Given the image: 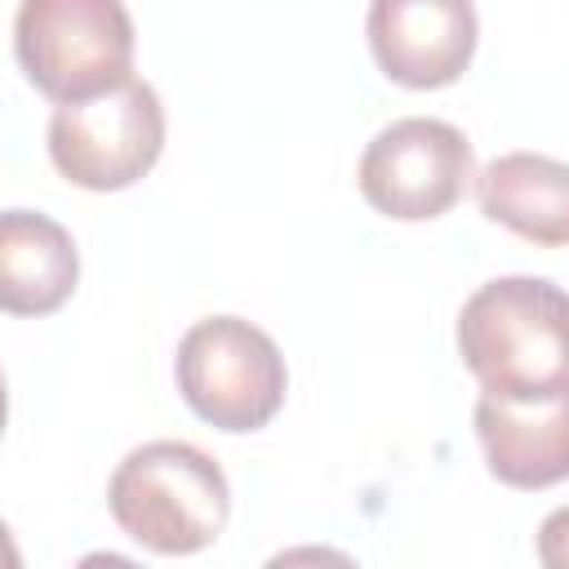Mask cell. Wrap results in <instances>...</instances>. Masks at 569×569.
<instances>
[{
    "mask_svg": "<svg viewBox=\"0 0 569 569\" xmlns=\"http://www.w3.org/2000/svg\"><path fill=\"white\" fill-rule=\"evenodd\" d=\"M360 196L396 222H431L449 213L476 178L462 129L436 116H405L373 133L360 156Z\"/></svg>",
    "mask_w": 569,
    "mask_h": 569,
    "instance_id": "6",
    "label": "cell"
},
{
    "mask_svg": "<svg viewBox=\"0 0 569 569\" xmlns=\"http://www.w3.org/2000/svg\"><path fill=\"white\" fill-rule=\"evenodd\" d=\"M480 213L529 244H569V160L542 151H507L476 173Z\"/></svg>",
    "mask_w": 569,
    "mask_h": 569,
    "instance_id": "9",
    "label": "cell"
},
{
    "mask_svg": "<svg viewBox=\"0 0 569 569\" xmlns=\"http://www.w3.org/2000/svg\"><path fill=\"white\" fill-rule=\"evenodd\" d=\"M538 560L547 569H569V502L538 525Z\"/></svg>",
    "mask_w": 569,
    "mask_h": 569,
    "instance_id": "11",
    "label": "cell"
},
{
    "mask_svg": "<svg viewBox=\"0 0 569 569\" xmlns=\"http://www.w3.org/2000/svg\"><path fill=\"white\" fill-rule=\"evenodd\" d=\"M80 280V253L62 222L31 209L0 213V307L9 316L58 311Z\"/></svg>",
    "mask_w": 569,
    "mask_h": 569,
    "instance_id": "10",
    "label": "cell"
},
{
    "mask_svg": "<svg viewBox=\"0 0 569 569\" xmlns=\"http://www.w3.org/2000/svg\"><path fill=\"white\" fill-rule=\"evenodd\" d=\"M365 36L387 80L445 89L471 67L480 22L471 0H369Z\"/></svg>",
    "mask_w": 569,
    "mask_h": 569,
    "instance_id": "7",
    "label": "cell"
},
{
    "mask_svg": "<svg viewBox=\"0 0 569 569\" xmlns=\"http://www.w3.org/2000/svg\"><path fill=\"white\" fill-rule=\"evenodd\" d=\"M107 507L138 547L156 556H191L227 529L231 485L204 449L187 440H147L111 471Z\"/></svg>",
    "mask_w": 569,
    "mask_h": 569,
    "instance_id": "2",
    "label": "cell"
},
{
    "mask_svg": "<svg viewBox=\"0 0 569 569\" xmlns=\"http://www.w3.org/2000/svg\"><path fill=\"white\" fill-rule=\"evenodd\" d=\"M173 373L187 409L231 436L267 427L289 391L276 338L240 316L196 320L178 342Z\"/></svg>",
    "mask_w": 569,
    "mask_h": 569,
    "instance_id": "4",
    "label": "cell"
},
{
    "mask_svg": "<svg viewBox=\"0 0 569 569\" xmlns=\"http://www.w3.org/2000/svg\"><path fill=\"white\" fill-rule=\"evenodd\" d=\"M13 53L49 102H84L133 80V18L124 0H22Z\"/></svg>",
    "mask_w": 569,
    "mask_h": 569,
    "instance_id": "3",
    "label": "cell"
},
{
    "mask_svg": "<svg viewBox=\"0 0 569 569\" xmlns=\"http://www.w3.org/2000/svg\"><path fill=\"white\" fill-rule=\"evenodd\" d=\"M164 151V107L147 80H124L84 102H58L49 116V160L84 191H124L156 169Z\"/></svg>",
    "mask_w": 569,
    "mask_h": 569,
    "instance_id": "5",
    "label": "cell"
},
{
    "mask_svg": "<svg viewBox=\"0 0 569 569\" xmlns=\"http://www.w3.org/2000/svg\"><path fill=\"white\" fill-rule=\"evenodd\" d=\"M458 356L498 400H542L569 387V289L542 276H498L458 311Z\"/></svg>",
    "mask_w": 569,
    "mask_h": 569,
    "instance_id": "1",
    "label": "cell"
},
{
    "mask_svg": "<svg viewBox=\"0 0 569 569\" xmlns=\"http://www.w3.org/2000/svg\"><path fill=\"white\" fill-rule=\"evenodd\" d=\"M485 467L507 489H551L569 480V387L542 400H476Z\"/></svg>",
    "mask_w": 569,
    "mask_h": 569,
    "instance_id": "8",
    "label": "cell"
}]
</instances>
